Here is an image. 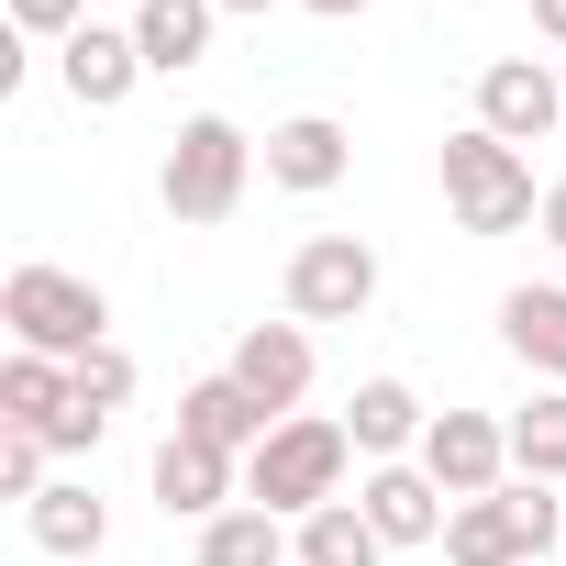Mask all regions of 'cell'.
Segmentation results:
<instances>
[{
  "label": "cell",
  "instance_id": "24",
  "mask_svg": "<svg viewBox=\"0 0 566 566\" xmlns=\"http://www.w3.org/2000/svg\"><path fill=\"white\" fill-rule=\"evenodd\" d=\"M45 455H56L45 433H0V500H23V511H34V500L56 489V478H45Z\"/></svg>",
  "mask_w": 566,
  "mask_h": 566
},
{
  "label": "cell",
  "instance_id": "28",
  "mask_svg": "<svg viewBox=\"0 0 566 566\" xmlns=\"http://www.w3.org/2000/svg\"><path fill=\"white\" fill-rule=\"evenodd\" d=\"M533 233H544V244L566 255V178H544V222H533Z\"/></svg>",
  "mask_w": 566,
  "mask_h": 566
},
{
  "label": "cell",
  "instance_id": "6",
  "mask_svg": "<svg viewBox=\"0 0 566 566\" xmlns=\"http://www.w3.org/2000/svg\"><path fill=\"white\" fill-rule=\"evenodd\" d=\"M422 478H433L444 500H500V489H511V422H489V411H433Z\"/></svg>",
  "mask_w": 566,
  "mask_h": 566
},
{
  "label": "cell",
  "instance_id": "3",
  "mask_svg": "<svg viewBox=\"0 0 566 566\" xmlns=\"http://www.w3.org/2000/svg\"><path fill=\"white\" fill-rule=\"evenodd\" d=\"M244 178H255V134H244V123H222V112H189V123L167 134L156 200H167V222L211 233V222H233V211H244Z\"/></svg>",
  "mask_w": 566,
  "mask_h": 566
},
{
  "label": "cell",
  "instance_id": "14",
  "mask_svg": "<svg viewBox=\"0 0 566 566\" xmlns=\"http://www.w3.org/2000/svg\"><path fill=\"white\" fill-rule=\"evenodd\" d=\"M178 433H189V444H211V455H255L277 422H266L233 378H189V389H178Z\"/></svg>",
  "mask_w": 566,
  "mask_h": 566
},
{
  "label": "cell",
  "instance_id": "15",
  "mask_svg": "<svg viewBox=\"0 0 566 566\" xmlns=\"http://www.w3.org/2000/svg\"><path fill=\"white\" fill-rule=\"evenodd\" d=\"M444 566H533V533H522V500H455L444 522Z\"/></svg>",
  "mask_w": 566,
  "mask_h": 566
},
{
  "label": "cell",
  "instance_id": "11",
  "mask_svg": "<svg viewBox=\"0 0 566 566\" xmlns=\"http://www.w3.org/2000/svg\"><path fill=\"white\" fill-rule=\"evenodd\" d=\"M56 78H67V101H78V112H123V101H134V78H145L134 23H90V34H67V45H56Z\"/></svg>",
  "mask_w": 566,
  "mask_h": 566
},
{
  "label": "cell",
  "instance_id": "29",
  "mask_svg": "<svg viewBox=\"0 0 566 566\" xmlns=\"http://www.w3.org/2000/svg\"><path fill=\"white\" fill-rule=\"evenodd\" d=\"M533 34H544V45H566V0H533Z\"/></svg>",
  "mask_w": 566,
  "mask_h": 566
},
{
  "label": "cell",
  "instance_id": "25",
  "mask_svg": "<svg viewBox=\"0 0 566 566\" xmlns=\"http://www.w3.org/2000/svg\"><path fill=\"white\" fill-rule=\"evenodd\" d=\"M12 34H34V45H67V34H90V0H12Z\"/></svg>",
  "mask_w": 566,
  "mask_h": 566
},
{
  "label": "cell",
  "instance_id": "12",
  "mask_svg": "<svg viewBox=\"0 0 566 566\" xmlns=\"http://www.w3.org/2000/svg\"><path fill=\"white\" fill-rule=\"evenodd\" d=\"M233 489H244V455H211V444H189V433L156 444V511H167V522H222Z\"/></svg>",
  "mask_w": 566,
  "mask_h": 566
},
{
  "label": "cell",
  "instance_id": "13",
  "mask_svg": "<svg viewBox=\"0 0 566 566\" xmlns=\"http://www.w3.org/2000/svg\"><path fill=\"white\" fill-rule=\"evenodd\" d=\"M345 433H356V455H367V467H400V455H422L433 411H422V389H411V378H356Z\"/></svg>",
  "mask_w": 566,
  "mask_h": 566
},
{
  "label": "cell",
  "instance_id": "16",
  "mask_svg": "<svg viewBox=\"0 0 566 566\" xmlns=\"http://www.w3.org/2000/svg\"><path fill=\"white\" fill-rule=\"evenodd\" d=\"M211 0H134V45H145V78H178L211 56Z\"/></svg>",
  "mask_w": 566,
  "mask_h": 566
},
{
  "label": "cell",
  "instance_id": "9",
  "mask_svg": "<svg viewBox=\"0 0 566 566\" xmlns=\"http://www.w3.org/2000/svg\"><path fill=\"white\" fill-rule=\"evenodd\" d=\"M356 511L378 522V544H389V555H400V544H444V522H455V500L422 478V455L367 467V478H356Z\"/></svg>",
  "mask_w": 566,
  "mask_h": 566
},
{
  "label": "cell",
  "instance_id": "21",
  "mask_svg": "<svg viewBox=\"0 0 566 566\" xmlns=\"http://www.w3.org/2000/svg\"><path fill=\"white\" fill-rule=\"evenodd\" d=\"M511 478L566 489V389H533V400L511 411Z\"/></svg>",
  "mask_w": 566,
  "mask_h": 566
},
{
  "label": "cell",
  "instance_id": "5",
  "mask_svg": "<svg viewBox=\"0 0 566 566\" xmlns=\"http://www.w3.org/2000/svg\"><path fill=\"white\" fill-rule=\"evenodd\" d=\"M277 290H290V323H367V301H378V244H367V233H312Z\"/></svg>",
  "mask_w": 566,
  "mask_h": 566
},
{
  "label": "cell",
  "instance_id": "17",
  "mask_svg": "<svg viewBox=\"0 0 566 566\" xmlns=\"http://www.w3.org/2000/svg\"><path fill=\"white\" fill-rule=\"evenodd\" d=\"M23 533H34L45 555H67V566H78V555H101V544H112V511H101V489H90V478H56V489L23 511Z\"/></svg>",
  "mask_w": 566,
  "mask_h": 566
},
{
  "label": "cell",
  "instance_id": "7",
  "mask_svg": "<svg viewBox=\"0 0 566 566\" xmlns=\"http://www.w3.org/2000/svg\"><path fill=\"white\" fill-rule=\"evenodd\" d=\"M478 123H489L500 145H544V134L566 123V67H544V56H489V67H478Z\"/></svg>",
  "mask_w": 566,
  "mask_h": 566
},
{
  "label": "cell",
  "instance_id": "22",
  "mask_svg": "<svg viewBox=\"0 0 566 566\" xmlns=\"http://www.w3.org/2000/svg\"><path fill=\"white\" fill-rule=\"evenodd\" d=\"M56 411H67V367L12 345V367H0V433H45Z\"/></svg>",
  "mask_w": 566,
  "mask_h": 566
},
{
  "label": "cell",
  "instance_id": "27",
  "mask_svg": "<svg viewBox=\"0 0 566 566\" xmlns=\"http://www.w3.org/2000/svg\"><path fill=\"white\" fill-rule=\"evenodd\" d=\"M101 433H112V422H101V411H78V389H67V411L45 422V444H56V455H101Z\"/></svg>",
  "mask_w": 566,
  "mask_h": 566
},
{
  "label": "cell",
  "instance_id": "1",
  "mask_svg": "<svg viewBox=\"0 0 566 566\" xmlns=\"http://www.w3.org/2000/svg\"><path fill=\"white\" fill-rule=\"evenodd\" d=\"M345 467H356L345 411H290V422H277V433L244 455V500L277 511V522H312V511L345 500Z\"/></svg>",
  "mask_w": 566,
  "mask_h": 566
},
{
  "label": "cell",
  "instance_id": "10",
  "mask_svg": "<svg viewBox=\"0 0 566 566\" xmlns=\"http://www.w3.org/2000/svg\"><path fill=\"white\" fill-rule=\"evenodd\" d=\"M345 167H356V134H345L334 112H290V123L266 134V189L323 200V189H345Z\"/></svg>",
  "mask_w": 566,
  "mask_h": 566
},
{
  "label": "cell",
  "instance_id": "26",
  "mask_svg": "<svg viewBox=\"0 0 566 566\" xmlns=\"http://www.w3.org/2000/svg\"><path fill=\"white\" fill-rule=\"evenodd\" d=\"M511 500H522V533H533V555H544V544H566V489H544V478H522Z\"/></svg>",
  "mask_w": 566,
  "mask_h": 566
},
{
  "label": "cell",
  "instance_id": "18",
  "mask_svg": "<svg viewBox=\"0 0 566 566\" xmlns=\"http://www.w3.org/2000/svg\"><path fill=\"white\" fill-rule=\"evenodd\" d=\"M500 345H511L544 389H566V290H511V301H500Z\"/></svg>",
  "mask_w": 566,
  "mask_h": 566
},
{
  "label": "cell",
  "instance_id": "2",
  "mask_svg": "<svg viewBox=\"0 0 566 566\" xmlns=\"http://www.w3.org/2000/svg\"><path fill=\"white\" fill-rule=\"evenodd\" d=\"M0 323H12V345H23V356H56V367H78V356H101V345H112V301H101V277L45 266V255L0 277Z\"/></svg>",
  "mask_w": 566,
  "mask_h": 566
},
{
  "label": "cell",
  "instance_id": "4",
  "mask_svg": "<svg viewBox=\"0 0 566 566\" xmlns=\"http://www.w3.org/2000/svg\"><path fill=\"white\" fill-rule=\"evenodd\" d=\"M444 211H455V233H522V222H544V189H533V156L522 145H500L489 123H467V134H444Z\"/></svg>",
  "mask_w": 566,
  "mask_h": 566
},
{
  "label": "cell",
  "instance_id": "31",
  "mask_svg": "<svg viewBox=\"0 0 566 566\" xmlns=\"http://www.w3.org/2000/svg\"><path fill=\"white\" fill-rule=\"evenodd\" d=\"M211 12H277V0H211Z\"/></svg>",
  "mask_w": 566,
  "mask_h": 566
},
{
  "label": "cell",
  "instance_id": "19",
  "mask_svg": "<svg viewBox=\"0 0 566 566\" xmlns=\"http://www.w3.org/2000/svg\"><path fill=\"white\" fill-rule=\"evenodd\" d=\"M200 566H301V555H290V522L277 511L233 500L222 522H200Z\"/></svg>",
  "mask_w": 566,
  "mask_h": 566
},
{
  "label": "cell",
  "instance_id": "23",
  "mask_svg": "<svg viewBox=\"0 0 566 566\" xmlns=\"http://www.w3.org/2000/svg\"><path fill=\"white\" fill-rule=\"evenodd\" d=\"M67 389H78V411H101V422H112V411L134 400V356H123V345H101V356H78V367H67Z\"/></svg>",
  "mask_w": 566,
  "mask_h": 566
},
{
  "label": "cell",
  "instance_id": "8",
  "mask_svg": "<svg viewBox=\"0 0 566 566\" xmlns=\"http://www.w3.org/2000/svg\"><path fill=\"white\" fill-rule=\"evenodd\" d=\"M222 378H233V389H244L266 422H290V411L312 400V334H301V323H244Z\"/></svg>",
  "mask_w": 566,
  "mask_h": 566
},
{
  "label": "cell",
  "instance_id": "30",
  "mask_svg": "<svg viewBox=\"0 0 566 566\" xmlns=\"http://www.w3.org/2000/svg\"><path fill=\"white\" fill-rule=\"evenodd\" d=\"M301 12H323V23H345V12H367V0H301Z\"/></svg>",
  "mask_w": 566,
  "mask_h": 566
},
{
  "label": "cell",
  "instance_id": "20",
  "mask_svg": "<svg viewBox=\"0 0 566 566\" xmlns=\"http://www.w3.org/2000/svg\"><path fill=\"white\" fill-rule=\"evenodd\" d=\"M290 555H301V566H389V544H378V522H367L356 500H334V511L290 522Z\"/></svg>",
  "mask_w": 566,
  "mask_h": 566
}]
</instances>
